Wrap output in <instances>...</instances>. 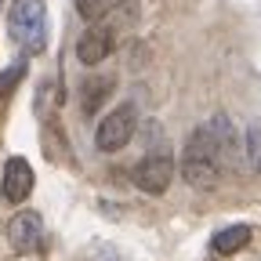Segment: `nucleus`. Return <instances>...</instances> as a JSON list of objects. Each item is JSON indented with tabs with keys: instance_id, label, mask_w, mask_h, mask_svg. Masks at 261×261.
Listing matches in <instances>:
<instances>
[{
	"instance_id": "f257e3e1",
	"label": "nucleus",
	"mask_w": 261,
	"mask_h": 261,
	"mask_svg": "<svg viewBox=\"0 0 261 261\" xmlns=\"http://www.w3.org/2000/svg\"><path fill=\"white\" fill-rule=\"evenodd\" d=\"M221 174H225V163L214 149V138H211V130L207 123L203 127H196L185 149H181V178L192 185V189H200V192H211L221 185Z\"/></svg>"
},
{
	"instance_id": "f03ea898",
	"label": "nucleus",
	"mask_w": 261,
	"mask_h": 261,
	"mask_svg": "<svg viewBox=\"0 0 261 261\" xmlns=\"http://www.w3.org/2000/svg\"><path fill=\"white\" fill-rule=\"evenodd\" d=\"M8 29L22 51L44 55L47 51V8L44 0H15L8 11Z\"/></svg>"
},
{
	"instance_id": "7ed1b4c3",
	"label": "nucleus",
	"mask_w": 261,
	"mask_h": 261,
	"mask_svg": "<svg viewBox=\"0 0 261 261\" xmlns=\"http://www.w3.org/2000/svg\"><path fill=\"white\" fill-rule=\"evenodd\" d=\"M135 127H138V109L130 102H123V106H116L102 123H98L94 145L102 152H116V149H123L130 138H135Z\"/></svg>"
},
{
	"instance_id": "20e7f679",
	"label": "nucleus",
	"mask_w": 261,
	"mask_h": 261,
	"mask_svg": "<svg viewBox=\"0 0 261 261\" xmlns=\"http://www.w3.org/2000/svg\"><path fill=\"white\" fill-rule=\"evenodd\" d=\"M171 178H174V160H171V152H149L142 163H135V185H138L142 192H152V196L167 192Z\"/></svg>"
},
{
	"instance_id": "39448f33",
	"label": "nucleus",
	"mask_w": 261,
	"mask_h": 261,
	"mask_svg": "<svg viewBox=\"0 0 261 261\" xmlns=\"http://www.w3.org/2000/svg\"><path fill=\"white\" fill-rule=\"evenodd\" d=\"M8 240L18 254H40L44 250V221L37 211H18L8 225Z\"/></svg>"
},
{
	"instance_id": "423d86ee",
	"label": "nucleus",
	"mask_w": 261,
	"mask_h": 261,
	"mask_svg": "<svg viewBox=\"0 0 261 261\" xmlns=\"http://www.w3.org/2000/svg\"><path fill=\"white\" fill-rule=\"evenodd\" d=\"M207 130H211V138H214V149L221 156L225 167H236L240 163V135H236V123L228 120L225 113H214L207 120Z\"/></svg>"
},
{
	"instance_id": "0eeeda50",
	"label": "nucleus",
	"mask_w": 261,
	"mask_h": 261,
	"mask_svg": "<svg viewBox=\"0 0 261 261\" xmlns=\"http://www.w3.org/2000/svg\"><path fill=\"white\" fill-rule=\"evenodd\" d=\"M113 29L109 25H91L84 37H80V44H76V58L84 62V65H98V62H106L109 58V51H113Z\"/></svg>"
},
{
	"instance_id": "6e6552de",
	"label": "nucleus",
	"mask_w": 261,
	"mask_h": 261,
	"mask_svg": "<svg viewBox=\"0 0 261 261\" xmlns=\"http://www.w3.org/2000/svg\"><path fill=\"white\" fill-rule=\"evenodd\" d=\"M33 167L22 160V156H11L8 160V167H4V200H11V203H22L25 196L33 192Z\"/></svg>"
},
{
	"instance_id": "1a4fd4ad",
	"label": "nucleus",
	"mask_w": 261,
	"mask_h": 261,
	"mask_svg": "<svg viewBox=\"0 0 261 261\" xmlns=\"http://www.w3.org/2000/svg\"><path fill=\"white\" fill-rule=\"evenodd\" d=\"M109 94H113V80H109V76H91V80H84V87H80V109H84V116H94Z\"/></svg>"
},
{
	"instance_id": "9d476101",
	"label": "nucleus",
	"mask_w": 261,
	"mask_h": 261,
	"mask_svg": "<svg viewBox=\"0 0 261 261\" xmlns=\"http://www.w3.org/2000/svg\"><path fill=\"white\" fill-rule=\"evenodd\" d=\"M250 225H228V228H221V232L211 240V250L214 254H236V250H243L247 243H250Z\"/></svg>"
},
{
	"instance_id": "9b49d317",
	"label": "nucleus",
	"mask_w": 261,
	"mask_h": 261,
	"mask_svg": "<svg viewBox=\"0 0 261 261\" xmlns=\"http://www.w3.org/2000/svg\"><path fill=\"white\" fill-rule=\"evenodd\" d=\"M243 149H247V163L254 167V174H261V120H250Z\"/></svg>"
},
{
	"instance_id": "f8f14e48",
	"label": "nucleus",
	"mask_w": 261,
	"mask_h": 261,
	"mask_svg": "<svg viewBox=\"0 0 261 261\" xmlns=\"http://www.w3.org/2000/svg\"><path fill=\"white\" fill-rule=\"evenodd\" d=\"M113 4H116V0H76V11H80V18L98 22V18H102Z\"/></svg>"
},
{
	"instance_id": "ddd939ff",
	"label": "nucleus",
	"mask_w": 261,
	"mask_h": 261,
	"mask_svg": "<svg viewBox=\"0 0 261 261\" xmlns=\"http://www.w3.org/2000/svg\"><path fill=\"white\" fill-rule=\"evenodd\" d=\"M25 73V62H18V65H11V69H4L0 73V94H8L15 84H18V76Z\"/></svg>"
},
{
	"instance_id": "4468645a",
	"label": "nucleus",
	"mask_w": 261,
	"mask_h": 261,
	"mask_svg": "<svg viewBox=\"0 0 261 261\" xmlns=\"http://www.w3.org/2000/svg\"><path fill=\"white\" fill-rule=\"evenodd\" d=\"M0 4H4V0H0Z\"/></svg>"
}]
</instances>
